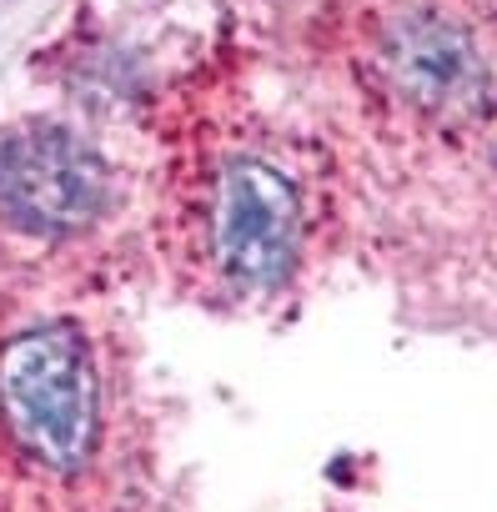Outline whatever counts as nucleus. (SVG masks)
Segmentation results:
<instances>
[{
  "instance_id": "f257e3e1",
  "label": "nucleus",
  "mask_w": 497,
  "mask_h": 512,
  "mask_svg": "<svg viewBox=\"0 0 497 512\" xmlns=\"http://www.w3.org/2000/svg\"><path fill=\"white\" fill-rule=\"evenodd\" d=\"M96 362L71 322L31 327L0 352V422L41 467H76L96 442Z\"/></svg>"
},
{
  "instance_id": "f03ea898",
  "label": "nucleus",
  "mask_w": 497,
  "mask_h": 512,
  "mask_svg": "<svg viewBox=\"0 0 497 512\" xmlns=\"http://www.w3.org/2000/svg\"><path fill=\"white\" fill-rule=\"evenodd\" d=\"M206 246L221 282L236 292L277 287L302 246V201L292 181L252 156L226 161L206 201Z\"/></svg>"
},
{
  "instance_id": "7ed1b4c3",
  "label": "nucleus",
  "mask_w": 497,
  "mask_h": 512,
  "mask_svg": "<svg viewBox=\"0 0 497 512\" xmlns=\"http://www.w3.org/2000/svg\"><path fill=\"white\" fill-rule=\"evenodd\" d=\"M111 201L101 156L61 126H26L0 141V216L36 236H76Z\"/></svg>"
},
{
  "instance_id": "20e7f679",
  "label": "nucleus",
  "mask_w": 497,
  "mask_h": 512,
  "mask_svg": "<svg viewBox=\"0 0 497 512\" xmlns=\"http://www.w3.org/2000/svg\"><path fill=\"white\" fill-rule=\"evenodd\" d=\"M387 51H392L397 81L412 96H422V101H452L457 91H467L472 51L442 21H402L397 36L387 41Z\"/></svg>"
}]
</instances>
